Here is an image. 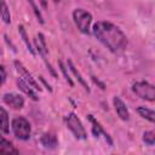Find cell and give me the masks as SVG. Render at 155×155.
I'll list each match as a JSON object with an SVG mask.
<instances>
[{
    "mask_svg": "<svg viewBox=\"0 0 155 155\" xmlns=\"http://www.w3.org/2000/svg\"><path fill=\"white\" fill-rule=\"evenodd\" d=\"M73 19L79 31H81L82 34H90L92 15L88 11L84 8H75L73 11Z\"/></svg>",
    "mask_w": 155,
    "mask_h": 155,
    "instance_id": "3",
    "label": "cell"
},
{
    "mask_svg": "<svg viewBox=\"0 0 155 155\" xmlns=\"http://www.w3.org/2000/svg\"><path fill=\"white\" fill-rule=\"evenodd\" d=\"M15 68H16V71L19 74V78H22L27 84H29L35 91H41V86L38 84V81L35 80V78H33V75L25 69V67L19 62V61H15Z\"/></svg>",
    "mask_w": 155,
    "mask_h": 155,
    "instance_id": "7",
    "label": "cell"
},
{
    "mask_svg": "<svg viewBox=\"0 0 155 155\" xmlns=\"http://www.w3.org/2000/svg\"><path fill=\"white\" fill-rule=\"evenodd\" d=\"M40 142L44 145V148H46V149H56L58 147L57 137L53 133H51V132L44 133L41 136V138H40Z\"/></svg>",
    "mask_w": 155,
    "mask_h": 155,
    "instance_id": "12",
    "label": "cell"
},
{
    "mask_svg": "<svg viewBox=\"0 0 155 155\" xmlns=\"http://www.w3.org/2000/svg\"><path fill=\"white\" fill-rule=\"evenodd\" d=\"M16 84H17V86H18V88L25 94V96H28L30 99H33V101H39V97H38V94H36V92L34 91V88L29 85V84H27L22 78H18L17 79V81H16Z\"/></svg>",
    "mask_w": 155,
    "mask_h": 155,
    "instance_id": "11",
    "label": "cell"
},
{
    "mask_svg": "<svg viewBox=\"0 0 155 155\" xmlns=\"http://www.w3.org/2000/svg\"><path fill=\"white\" fill-rule=\"evenodd\" d=\"M143 142L147 145H154V143H155V132L154 131H145L143 133Z\"/></svg>",
    "mask_w": 155,
    "mask_h": 155,
    "instance_id": "21",
    "label": "cell"
},
{
    "mask_svg": "<svg viewBox=\"0 0 155 155\" xmlns=\"http://www.w3.org/2000/svg\"><path fill=\"white\" fill-rule=\"evenodd\" d=\"M54 1H56V2H58V1H59V0H54Z\"/></svg>",
    "mask_w": 155,
    "mask_h": 155,
    "instance_id": "25",
    "label": "cell"
},
{
    "mask_svg": "<svg viewBox=\"0 0 155 155\" xmlns=\"http://www.w3.org/2000/svg\"><path fill=\"white\" fill-rule=\"evenodd\" d=\"M34 44H35V50H36V52H38V53L41 56V58L44 59V62H45V64H46V67H47L48 71L52 74V76H53V78H58V75H57L56 70L52 68V65H51V64L47 62V59H46L47 47H46L45 36H44L41 33H38V34H36V39H34Z\"/></svg>",
    "mask_w": 155,
    "mask_h": 155,
    "instance_id": "6",
    "label": "cell"
},
{
    "mask_svg": "<svg viewBox=\"0 0 155 155\" xmlns=\"http://www.w3.org/2000/svg\"><path fill=\"white\" fill-rule=\"evenodd\" d=\"M0 131L4 133L10 132V122H8V115L7 111L0 107Z\"/></svg>",
    "mask_w": 155,
    "mask_h": 155,
    "instance_id": "17",
    "label": "cell"
},
{
    "mask_svg": "<svg viewBox=\"0 0 155 155\" xmlns=\"http://www.w3.org/2000/svg\"><path fill=\"white\" fill-rule=\"evenodd\" d=\"M92 33L96 39L102 42L109 51L117 53L127 46L125 33L115 24L107 21H98L92 27Z\"/></svg>",
    "mask_w": 155,
    "mask_h": 155,
    "instance_id": "1",
    "label": "cell"
},
{
    "mask_svg": "<svg viewBox=\"0 0 155 155\" xmlns=\"http://www.w3.org/2000/svg\"><path fill=\"white\" fill-rule=\"evenodd\" d=\"M5 79H6V71H5L4 67H2V65H0V87H1V85L4 84Z\"/></svg>",
    "mask_w": 155,
    "mask_h": 155,
    "instance_id": "22",
    "label": "cell"
},
{
    "mask_svg": "<svg viewBox=\"0 0 155 155\" xmlns=\"http://www.w3.org/2000/svg\"><path fill=\"white\" fill-rule=\"evenodd\" d=\"M113 104H114V109H115L117 116L122 121H128L130 120V113H128V109H127L126 104L124 103V101L120 97L115 96L113 98Z\"/></svg>",
    "mask_w": 155,
    "mask_h": 155,
    "instance_id": "9",
    "label": "cell"
},
{
    "mask_svg": "<svg viewBox=\"0 0 155 155\" xmlns=\"http://www.w3.org/2000/svg\"><path fill=\"white\" fill-rule=\"evenodd\" d=\"M132 91L142 99L148 102L155 101V87L147 81H137L132 85Z\"/></svg>",
    "mask_w": 155,
    "mask_h": 155,
    "instance_id": "5",
    "label": "cell"
},
{
    "mask_svg": "<svg viewBox=\"0 0 155 155\" xmlns=\"http://www.w3.org/2000/svg\"><path fill=\"white\" fill-rule=\"evenodd\" d=\"M67 64H68V68L70 69V71L73 73V75L76 78V80H78V82L85 88V91H87V92H90V87H88V85H87V82H86V80L82 78V75H81V73L75 68V65H74V63L70 61V59H68L67 61Z\"/></svg>",
    "mask_w": 155,
    "mask_h": 155,
    "instance_id": "13",
    "label": "cell"
},
{
    "mask_svg": "<svg viewBox=\"0 0 155 155\" xmlns=\"http://www.w3.org/2000/svg\"><path fill=\"white\" fill-rule=\"evenodd\" d=\"M87 119H88V121H90L91 125H92V133L94 134V137L103 136L104 139L108 142V144H109V145H113V140H111L110 136L104 131V128H103V126L99 124V121H97V119H94L93 115H91V114L87 115Z\"/></svg>",
    "mask_w": 155,
    "mask_h": 155,
    "instance_id": "8",
    "label": "cell"
},
{
    "mask_svg": "<svg viewBox=\"0 0 155 155\" xmlns=\"http://www.w3.org/2000/svg\"><path fill=\"white\" fill-rule=\"evenodd\" d=\"M0 18L6 24L11 23V12H10V7L7 6L6 0H0Z\"/></svg>",
    "mask_w": 155,
    "mask_h": 155,
    "instance_id": "15",
    "label": "cell"
},
{
    "mask_svg": "<svg viewBox=\"0 0 155 155\" xmlns=\"http://www.w3.org/2000/svg\"><path fill=\"white\" fill-rule=\"evenodd\" d=\"M58 67H59V69H61V71H62V74H63L64 80L69 84L70 87H73V86H74V82H73V80H71V78H70V75H69V73H68V70H67V68H65V65L63 64L62 61H58Z\"/></svg>",
    "mask_w": 155,
    "mask_h": 155,
    "instance_id": "20",
    "label": "cell"
},
{
    "mask_svg": "<svg viewBox=\"0 0 155 155\" xmlns=\"http://www.w3.org/2000/svg\"><path fill=\"white\" fill-rule=\"evenodd\" d=\"M4 102L10 105L13 109H22L24 107V98L21 94L17 93H5L4 94Z\"/></svg>",
    "mask_w": 155,
    "mask_h": 155,
    "instance_id": "10",
    "label": "cell"
},
{
    "mask_svg": "<svg viewBox=\"0 0 155 155\" xmlns=\"http://www.w3.org/2000/svg\"><path fill=\"white\" fill-rule=\"evenodd\" d=\"M64 120H65L67 127L70 130V132L74 134V137L76 139H86L87 138L86 130H85L81 120L78 117V115L75 113H69Z\"/></svg>",
    "mask_w": 155,
    "mask_h": 155,
    "instance_id": "4",
    "label": "cell"
},
{
    "mask_svg": "<svg viewBox=\"0 0 155 155\" xmlns=\"http://www.w3.org/2000/svg\"><path fill=\"white\" fill-rule=\"evenodd\" d=\"M39 79H40V80H41V82H42V84L45 85V87H46V88H47V90H48L50 92H52V87L50 86V84H47V82H46V80H45V79H44L42 76H39Z\"/></svg>",
    "mask_w": 155,
    "mask_h": 155,
    "instance_id": "23",
    "label": "cell"
},
{
    "mask_svg": "<svg viewBox=\"0 0 155 155\" xmlns=\"http://www.w3.org/2000/svg\"><path fill=\"white\" fill-rule=\"evenodd\" d=\"M12 132L16 138L21 140H28L31 134V126L30 122L24 116H16L11 124Z\"/></svg>",
    "mask_w": 155,
    "mask_h": 155,
    "instance_id": "2",
    "label": "cell"
},
{
    "mask_svg": "<svg viewBox=\"0 0 155 155\" xmlns=\"http://www.w3.org/2000/svg\"><path fill=\"white\" fill-rule=\"evenodd\" d=\"M18 153H19L18 149H16L10 140H7L0 134V154H18Z\"/></svg>",
    "mask_w": 155,
    "mask_h": 155,
    "instance_id": "14",
    "label": "cell"
},
{
    "mask_svg": "<svg viewBox=\"0 0 155 155\" xmlns=\"http://www.w3.org/2000/svg\"><path fill=\"white\" fill-rule=\"evenodd\" d=\"M39 2L42 8H47V0H39Z\"/></svg>",
    "mask_w": 155,
    "mask_h": 155,
    "instance_id": "24",
    "label": "cell"
},
{
    "mask_svg": "<svg viewBox=\"0 0 155 155\" xmlns=\"http://www.w3.org/2000/svg\"><path fill=\"white\" fill-rule=\"evenodd\" d=\"M18 34H19V36L22 38L23 42L25 44L27 50H28L33 56H35V50H34V47H33V45H31V42H30V40H29V36H28V34H27V31H25V28H24L22 24L18 25Z\"/></svg>",
    "mask_w": 155,
    "mask_h": 155,
    "instance_id": "16",
    "label": "cell"
},
{
    "mask_svg": "<svg viewBox=\"0 0 155 155\" xmlns=\"http://www.w3.org/2000/svg\"><path fill=\"white\" fill-rule=\"evenodd\" d=\"M27 1H28V4L30 5V7H31V10H33V12H34V15H35V17H36L38 22H39L40 24H44V23H45V21H44L42 13H41V11L39 10V7L36 6L35 1H34V0H27Z\"/></svg>",
    "mask_w": 155,
    "mask_h": 155,
    "instance_id": "19",
    "label": "cell"
},
{
    "mask_svg": "<svg viewBox=\"0 0 155 155\" xmlns=\"http://www.w3.org/2000/svg\"><path fill=\"white\" fill-rule=\"evenodd\" d=\"M136 111L138 113V115H139L140 117H143V119L150 121L151 124L155 122V113H154V110H151V109H149V108H145V107H138V108L136 109Z\"/></svg>",
    "mask_w": 155,
    "mask_h": 155,
    "instance_id": "18",
    "label": "cell"
}]
</instances>
